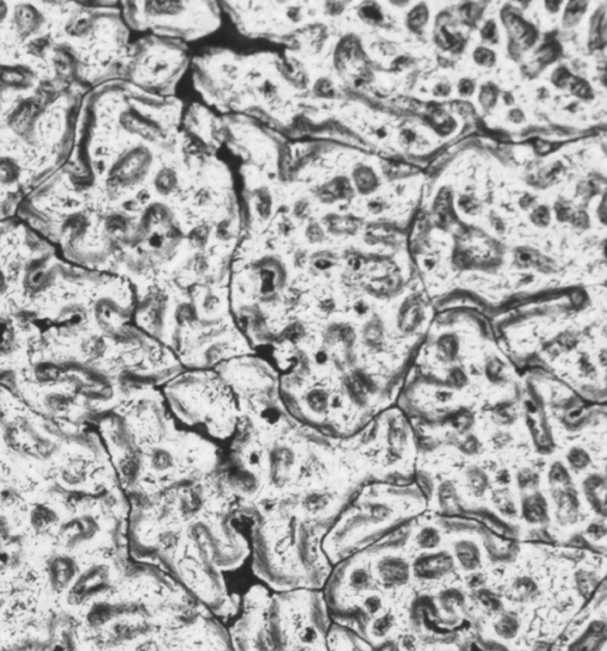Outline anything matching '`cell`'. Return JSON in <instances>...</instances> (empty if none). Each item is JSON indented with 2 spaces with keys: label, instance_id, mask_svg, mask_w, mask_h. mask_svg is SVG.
Segmentation results:
<instances>
[{
  "label": "cell",
  "instance_id": "obj_1",
  "mask_svg": "<svg viewBox=\"0 0 607 651\" xmlns=\"http://www.w3.org/2000/svg\"><path fill=\"white\" fill-rule=\"evenodd\" d=\"M240 518L220 465L205 477L131 503V559L158 567L228 624L241 604L228 575L251 554L249 537L235 523Z\"/></svg>",
  "mask_w": 607,
  "mask_h": 651
},
{
  "label": "cell",
  "instance_id": "obj_2",
  "mask_svg": "<svg viewBox=\"0 0 607 651\" xmlns=\"http://www.w3.org/2000/svg\"><path fill=\"white\" fill-rule=\"evenodd\" d=\"M331 441L282 405L242 419L221 462L241 518L286 509L329 530L356 491L333 460Z\"/></svg>",
  "mask_w": 607,
  "mask_h": 651
},
{
  "label": "cell",
  "instance_id": "obj_3",
  "mask_svg": "<svg viewBox=\"0 0 607 651\" xmlns=\"http://www.w3.org/2000/svg\"><path fill=\"white\" fill-rule=\"evenodd\" d=\"M95 598L97 643L128 650H233L227 624L170 575L131 559Z\"/></svg>",
  "mask_w": 607,
  "mask_h": 651
},
{
  "label": "cell",
  "instance_id": "obj_4",
  "mask_svg": "<svg viewBox=\"0 0 607 651\" xmlns=\"http://www.w3.org/2000/svg\"><path fill=\"white\" fill-rule=\"evenodd\" d=\"M120 488L130 503L212 474L223 457L212 445L177 431L156 398H139L112 425Z\"/></svg>",
  "mask_w": 607,
  "mask_h": 651
},
{
  "label": "cell",
  "instance_id": "obj_5",
  "mask_svg": "<svg viewBox=\"0 0 607 651\" xmlns=\"http://www.w3.org/2000/svg\"><path fill=\"white\" fill-rule=\"evenodd\" d=\"M249 521V560L260 583L272 591L324 588L333 567L323 547L325 527L286 509H268Z\"/></svg>",
  "mask_w": 607,
  "mask_h": 651
},
{
  "label": "cell",
  "instance_id": "obj_6",
  "mask_svg": "<svg viewBox=\"0 0 607 651\" xmlns=\"http://www.w3.org/2000/svg\"><path fill=\"white\" fill-rule=\"evenodd\" d=\"M331 623L323 590L272 591L267 623L270 650H327Z\"/></svg>",
  "mask_w": 607,
  "mask_h": 651
},
{
  "label": "cell",
  "instance_id": "obj_7",
  "mask_svg": "<svg viewBox=\"0 0 607 651\" xmlns=\"http://www.w3.org/2000/svg\"><path fill=\"white\" fill-rule=\"evenodd\" d=\"M272 590L263 583L252 585L241 596L239 612L227 626L233 650H270L268 609Z\"/></svg>",
  "mask_w": 607,
  "mask_h": 651
},
{
  "label": "cell",
  "instance_id": "obj_8",
  "mask_svg": "<svg viewBox=\"0 0 607 651\" xmlns=\"http://www.w3.org/2000/svg\"><path fill=\"white\" fill-rule=\"evenodd\" d=\"M121 570L104 563H95L78 575L68 591V600L73 605L94 600L107 591L113 578Z\"/></svg>",
  "mask_w": 607,
  "mask_h": 651
},
{
  "label": "cell",
  "instance_id": "obj_9",
  "mask_svg": "<svg viewBox=\"0 0 607 651\" xmlns=\"http://www.w3.org/2000/svg\"><path fill=\"white\" fill-rule=\"evenodd\" d=\"M151 153L145 148H136L127 153L112 167L109 181L114 186H128L144 179L151 167Z\"/></svg>",
  "mask_w": 607,
  "mask_h": 651
},
{
  "label": "cell",
  "instance_id": "obj_10",
  "mask_svg": "<svg viewBox=\"0 0 607 651\" xmlns=\"http://www.w3.org/2000/svg\"><path fill=\"white\" fill-rule=\"evenodd\" d=\"M102 532L100 520L93 515H82L64 522L59 527V541L64 547L71 548L88 544Z\"/></svg>",
  "mask_w": 607,
  "mask_h": 651
},
{
  "label": "cell",
  "instance_id": "obj_11",
  "mask_svg": "<svg viewBox=\"0 0 607 651\" xmlns=\"http://www.w3.org/2000/svg\"><path fill=\"white\" fill-rule=\"evenodd\" d=\"M41 114V101H25L8 115V125L24 141L31 143L36 138V125Z\"/></svg>",
  "mask_w": 607,
  "mask_h": 651
},
{
  "label": "cell",
  "instance_id": "obj_12",
  "mask_svg": "<svg viewBox=\"0 0 607 651\" xmlns=\"http://www.w3.org/2000/svg\"><path fill=\"white\" fill-rule=\"evenodd\" d=\"M49 583L56 592H64L71 587L78 577V567L71 556L56 555L47 565Z\"/></svg>",
  "mask_w": 607,
  "mask_h": 651
},
{
  "label": "cell",
  "instance_id": "obj_13",
  "mask_svg": "<svg viewBox=\"0 0 607 651\" xmlns=\"http://www.w3.org/2000/svg\"><path fill=\"white\" fill-rule=\"evenodd\" d=\"M453 558L447 551L440 553H431V554L421 555L415 560L413 571L415 577L426 580H435L450 574L453 570Z\"/></svg>",
  "mask_w": 607,
  "mask_h": 651
},
{
  "label": "cell",
  "instance_id": "obj_14",
  "mask_svg": "<svg viewBox=\"0 0 607 651\" xmlns=\"http://www.w3.org/2000/svg\"><path fill=\"white\" fill-rule=\"evenodd\" d=\"M44 20V16L32 5H18L13 12V25L19 40L22 41L37 34Z\"/></svg>",
  "mask_w": 607,
  "mask_h": 651
},
{
  "label": "cell",
  "instance_id": "obj_15",
  "mask_svg": "<svg viewBox=\"0 0 607 651\" xmlns=\"http://www.w3.org/2000/svg\"><path fill=\"white\" fill-rule=\"evenodd\" d=\"M34 71L24 64L0 66V92L26 90L34 85Z\"/></svg>",
  "mask_w": 607,
  "mask_h": 651
},
{
  "label": "cell",
  "instance_id": "obj_16",
  "mask_svg": "<svg viewBox=\"0 0 607 651\" xmlns=\"http://www.w3.org/2000/svg\"><path fill=\"white\" fill-rule=\"evenodd\" d=\"M378 578L387 586H401L409 580V565L401 558L387 556L376 566Z\"/></svg>",
  "mask_w": 607,
  "mask_h": 651
},
{
  "label": "cell",
  "instance_id": "obj_17",
  "mask_svg": "<svg viewBox=\"0 0 607 651\" xmlns=\"http://www.w3.org/2000/svg\"><path fill=\"white\" fill-rule=\"evenodd\" d=\"M54 64L56 74L62 80L67 81V78L69 80L78 75V56L68 45H59L55 49Z\"/></svg>",
  "mask_w": 607,
  "mask_h": 651
},
{
  "label": "cell",
  "instance_id": "obj_18",
  "mask_svg": "<svg viewBox=\"0 0 607 651\" xmlns=\"http://www.w3.org/2000/svg\"><path fill=\"white\" fill-rule=\"evenodd\" d=\"M522 515L527 522L534 525H542L548 521V507L543 495L536 492L534 495L527 496L523 500Z\"/></svg>",
  "mask_w": 607,
  "mask_h": 651
},
{
  "label": "cell",
  "instance_id": "obj_19",
  "mask_svg": "<svg viewBox=\"0 0 607 651\" xmlns=\"http://www.w3.org/2000/svg\"><path fill=\"white\" fill-rule=\"evenodd\" d=\"M455 551L464 570L476 571L481 566V551L472 541H459L455 544Z\"/></svg>",
  "mask_w": 607,
  "mask_h": 651
},
{
  "label": "cell",
  "instance_id": "obj_20",
  "mask_svg": "<svg viewBox=\"0 0 607 651\" xmlns=\"http://www.w3.org/2000/svg\"><path fill=\"white\" fill-rule=\"evenodd\" d=\"M59 523V515L44 504H37L30 514V525L36 533H44Z\"/></svg>",
  "mask_w": 607,
  "mask_h": 651
},
{
  "label": "cell",
  "instance_id": "obj_21",
  "mask_svg": "<svg viewBox=\"0 0 607 651\" xmlns=\"http://www.w3.org/2000/svg\"><path fill=\"white\" fill-rule=\"evenodd\" d=\"M511 595L519 603H528L539 596V587L531 578H517L511 586Z\"/></svg>",
  "mask_w": 607,
  "mask_h": 651
},
{
  "label": "cell",
  "instance_id": "obj_22",
  "mask_svg": "<svg viewBox=\"0 0 607 651\" xmlns=\"http://www.w3.org/2000/svg\"><path fill=\"white\" fill-rule=\"evenodd\" d=\"M556 503L558 509L561 513V518L567 521H570V518H575V513L578 510L579 502L577 500V496L573 492L568 490H559V496L556 497Z\"/></svg>",
  "mask_w": 607,
  "mask_h": 651
},
{
  "label": "cell",
  "instance_id": "obj_23",
  "mask_svg": "<svg viewBox=\"0 0 607 651\" xmlns=\"http://www.w3.org/2000/svg\"><path fill=\"white\" fill-rule=\"evenodd\" d=\"M493 502L497 509L509 518H514L517 514L512 496L507 488L498 489L493 492Z\"/></svg>",
  "mask_w": 607,
  "mask_h": 651
},
{
  "label": "cell",
  "instance_id": "obj_24",
  "mask_svg": "<svg viewBox=\"0 0 607 651\" xmlns=\"http://www.w3.org/2000/svg\"><path fill=\"white\" fill-rule=\"evenodd\" d=\"M20 177V167L10 157H0V184H13Z\"/></svg>",
  "mask_w": 607,
  "mask_h": 651
},
{
  "label": "cell",
  "instance_id": "obj_25",
  "mask_svg": "<svg viewBox=\"0 0 607 651\" xmlns=\"http://www.w3.org/2000/svg\"><path fill=\"white\" fill-rule=\"evenodd\" d=\"M422 319V311L418 304H409L404 307L400 316L401 329L404 331H411L420 324Z\"/></svg>",
  "mask_w": 607,
  "mask_h": 651
},
{
  "label": "cell",
  "instance_id": "obj_26",
  "mask_svg": "<svg viewBox=\"0 0 607 651\" xmlns=\"http://www.w3.org/2000/svg\"><path fill=\"white\" fill-rule=\"evenodd\" d=\"M394 626V617L392 614H382L381 617L376 618L375 621L369 623L367 633L376 638H382L390 631Z\"/></svg>",
  "mask_w": 607,
  "mask_h": 651
},
{
  "label": "cell",
  "instance_id": "obj_27",
  "mask_svg": "<svg viewBox=\"0 0 607 651\" xmlns=\"http://www.w3.org/2000/svg\"><path fill=\"white\" fill-rule=\"evenodd\" d=\"M440 534L433 527L423 528L416 537V544L421 549H434L440 544Z\"/></svg>",
  "mask_w": 607,
  "mask_h": 651
},
{
  "label": "cell",
  "instance_id": "obj_28",
  "mask_svg": "<svg viewBox=\"0 0 607 651\" xmlns=\"http://www.w3.org/2000/svg\"><path fill=\"white\" fill-rule=\"evenodd\" d=\"M567 462L574 470H585L591 464V457L584 448H573L567 453Z\"/></svg>",
  "mask_w": 607,
  "mask_h": 651
},
{
  "label": "cell",
  "instance_id": "obj_29",
  "mask_svg": "<svg viewBox=\"0 0 607 651\" xmlns=\"http://www.w3.org/2000/svg\"><path fill=\"white\" fill-rule=\"evenodd\" d=\"M495 629L498 636L510 640L512 637L516 636V633L519 631V622L516 618L507 614L500 618V621L495 624Z\"/></svg>",
  "mask_w": 607,
  "mask_h": 651
},
{
  "label": "cell",
  "instance_id": "obj_30",
  "mask_svg": "<svg viewBox=\"0 0 607 651\" xmlns=\"http://www.w3.org/2000/svg\"><path fill=\"white\" fill-rule=\"evenodd\" d=\"M458 348V340L453 335H444L438 340V350L447 361H452L457 357Z\"/></svg>",
  "mask_w": 607,
  "mask_h": 651
},
{
  "label": "cell",
  "instance_id": "obj_31",
  "mask_svg": "<svg viewBox=\"0 0 607 651\" xmlns=\"http://www.w3.org/2000/svg\"><path fill=\"white\" fill-rule=\"evenodd\" d=\"M155 183H156V189L162 195H167L176 188L177 177H176V174L171 169H164L157 176Z\"/></svg>",
  "mask_w": 607,
  "mask_h": 651
},
{
  "label": "cell",
  "instance_id": "obj_32",
  "mask_svg": "<svg viewBox=\"0 0 607 651\" xmlns=\"http://www.w3.org/2000/svg\"><path fill=\"white\" fill-rule=\"evenodd\" d=\"M467 479H469V486H470L471 491L474 495L477 496V497L484 495L485 490H486L488 484H489L488 477H486L484 472L476 469L472 474H469Z\"/></svg>",
  "mask_w": 607,
  "mask_h": 651
},
{
  "label": "cell",
  "instance_id": "obj_33",
  "mask_svg": "<svg viewBox=\"0 0 607 651\" xmlns=\"http://www.w3.org/2000/svg\"><path fill=\"white\" fill-rule=\"evenodd\" d=\"M52 40L47 36L35 38L28 44V54L38 57V59H44L45 55L52 49Z\"/></svg>",
  "mask_w": 607,
  "mask_h": 651
},
{
  "label": "cell",
  "instance_id": "obj_34",
  "mask_svg": "<svg viewBox=\"0 0 607 651\" xmlns=\"http://www.w3.org/2000/svg\"><path fill=\"white\" fill-rule=\"evenodd\" d=\"M87 474H88V470H87V464L85 462L82 464L81 467H78V465H75L74 464V465H71L66 470L64 479L68 482L69 484H78V483L85 482Z\"/></svg>",
  "mask_w": 607,
  "mask_h": 651
},
{
  "label": "cell",
  "instance_id": "obj_35",
  "mask_svg": "<svg viewBox=\"0 0 607 651\" xmlns=\"http://www.w3.org/2000/svg\"><path fill=\"white\" fill-rule=\"evenodd\" d=\"M549 482H552L553 484H568L570 482V476L567 471L566 467L563 465V462H554L553 464L552 469H551V472H549Z\"/></svg>",
  "mask_w": 607,
  "mask_h": 651
},
{
  "label": "cell",
  "instance_id": "obj_36",
  "mask_svg": "<svg viewBox=\"0 0 607 651\" xmlns=\"http://www.w3.org/2000/svg\"><path fill=\"white\" fill-rule=\"evenodd\" d=\"M478 599L486 610L491 611V612H498L502 609L500 600L491 591H486V590L479 591Z\"/></svg>",
  "mask_w": 607,
  "mask_h": 651
},
{
  "label": "cell",
  "instance_id": "obj_37",
  "mask_svg": "<svg viewBox=\"0 0 607 651\" xmlns=\"http://www.w3.org/2000/svg\"><path fill=\"white\" fill-rule=\"evenodd\" d=\"M519 489H536L539 485V474L530 469H523L517 474Z\"/></svg>",
  "mask_w": 607,
  "mask_h": 651
},
{
  "label": "cell",
  "instance_id": "obj_38",
  "mask_svg": "<svg viewBox=\"0 0 607 651\" xmlns=\"http://www.w3.org/2000/svg\"><path fill=\"white\" fill-rule=\"evenodd\" d=\"M539 261L535 253L530 249H519L516 253V263L521 267H531Z\"/></svg>",
  "mask_w": 607,
  "mask_h": 651
},
{
  "label": "cell",
  "instance_id": "obj_39",
  "mask_svg": "<svg viewBox=\"0 0 607 651\" xmlns=\"http://www.w3.org/2000/svg\"><path fill=\"white\" fill-rule=\"evenodd\" d=\"M196 317V311L193 310V306L189 304H183L179 306L177 311V319L179 323L193 322V318Z\"/></svg>",
  "mask_w": 607,
  "mask_h": 651
},
{
  "label": "cell",
  "instance_id": "obj_40",
  "mask_svg": "<svg viewBox=\"0 0 607 651\" xmlns=\"http://www.w3.org/2000/svg\"><path fill=\"white\" fill-rule=\"evenodd\" d=\"M503 363L500 362L498 359H493L488 362L486 366V375L489 376L493 381H497L500 378V373L503 371Z\"/></svg>",
  "mask_w": 607,
  "mask_h": 651
},
{
  "label": "cell",
  "instance_id": "obj_41",
  "mask_svg": "<svg viewBox=\"0 0 607 651\" xmlns=\"http://www.w3.org/2000/svg\"><path fill=\"white\" fill-rule=\"evenodd\" d=\"M531 219L537 226H547L551 221V214L546 207L537 208L531 215Z\"/></svg>",
  "mask_w": 607,
  "mask_h": 651
},
{
  "label": "cell",
  "instance_id": "obj_42",
  "mask_svg": "<svg viewBox=\"0 0 607 651\" xmlns=\"http://www.w3.org/2000/svg\"><path fill=\"white\" fill-rule=\"evenodd\" d=\"M587 534L594 540H600V539H603L606 535V527L601 522H596V523L589 525V528H587Z\"/></svg>",
  "mask_w": 607,
  "mask_h": 651
},
{
  "label": "cell",
  "instance_id": "obj_43",
  "mask_svg": "<svg viewBox=\"0 0 607 651\" xmlns=\"http://www.w3.org/2000/svg\"><path fill=\"white\" fill-rule=\"evenodd\" d=\"M512 441L509 433L500 432L495 434V437H493V444L496 446V448H504L507 446L510 441Z\"/></svg>",
  "mask_w": 607,
  "mask_h": 651
},
{
  "label": "cell",
  "instance_id": "obj_44",
  "mask_svg": "<svg viewBox=\"0 0 607 651\" xmlns=\"http://www.w3.org/2000/svg\"><path fill=\"white\" fill-rule=\"evenodd\" d=\"M304 329L303 326L300 324H293V326H289L287 329V333L286 336L289 337V340H298L303 337Z\"/></svg>",
  "mask_w": 607,
  "mask_h": 651
},
{
  "label": "cell",
  "instance_id": "obj_45",
  "mask_svg": "<svg viewBox=\"0 0 607 651\" xmlns=\"http://www.w3.org/2000/svg\"><path fill=\"white\" fill-rule=\"evenodd\" d=\"M222 352L223 350L220 348L219 345H214V347H211L210 349H208V352H205V359H207V362H216Z\"/></svg>",
  "mask_w": 607,
  "mask_h": 651
},
{
  "label": "cell",
  "instance_id": "obj_46",
  "mask_svg": "<svg viewBox=\"0 0 607 651\" xmlns=\"http://www.w3.org/2000/svg\"><path fill=\"white\" fill-rule=\"evenodd\" d=\"M220 300L215 294H211V293H208L205 299L203 301V309H205L207 311H212L217 305H219Z\"/></svg>",
  "mask_w": 607,
  "mask_h": 651
},
{
  "label": "cell",
  "instance_id": "obj_47",
  "mask_svg": "<svg viewBox=\"0 0 607 651\" xmlns=\"http://www.w3.org/2000/svg\"><path fill=\"white\" fill-rule=\"evenodd\" d=\"M308 237L311 242H320L319 240H322L323 230L318 226L312 225L308 229Z\"/></svg>",
  "mask_w": 607,
  "mask_h": 651
},
{
  "label": "cell",
  "instance_id": "obj_48",
  "mask_svg": "<svg viewBox=\"0 0 607 651\" xmlns=\"http://www.w3.org/2000/svg\"><path fill=\"white\" fill-rule=\"evenodd\" d=\"M484 581V577L481 575V574L474 573L472 575H470V577L467 578V585H469L471 588L481 587Z\"/></svg>",
  "mask_w": 607,
  "mask_h": 651
},
{
  "label": "cell",
  "instance_id": "obj_49",
  "mask_svg": "<svg viewBox=\"0 0 607 651\" xmlns=\"http://www.w3.org/2000/svg\"><path fill=\"white\" fill-rule=\"evenodd\" d=\"M460 207L463 209L464 211L467 213H472V211L476 210L477 208V204L474 203V200H470V198H465V200L460 201Z\"/></svg>",
  "mask_w": 607,
  "mask_h": 651
},
{
  "label": "cell",
  "instance_id": "obj_50",
  "mask_svg": "<svg viewBox=\"0 0 607 651\" xmlns=\"http://www.w3.org/2000/svg\"><path fill=\"white\" fill-rule=\"evenodd\" d=\"M497 483H500V485H507L510 483V474L507 471L503 470L500 471V474L496 476Z\"/></svg>",
  "mask_w": 607,
  "mask_h": 651
},
{
  "label": "cell",
  "instance_id": "obj_51",
  "mask_svg": "<svg viewBox=\"0 0 607 651\" xmlns=\"http://www.w3.org/2000/svg\"><path fill=\"white\" fill-rule=\"evenodd\" d=\"M333 304L332 300H324L322 304H320V310L323 312H326V313H330V312L333 311Z\"/></svg>",
  "mask_w": 607,
  "mask_h": 651
},
{
  "label": "cell",
  "instance_id": "obj_52",
  "mask_svg": "<svg viewBox=\"0 0 607 651\" xmlns=\"http://www.w3.org/2000/svg\"><path fill=\"white\" fill-rule=\"evenodd\" d=\"M326 361H327V355L325 352H319L315 354V362L318 363L319 366H324Z\"/></svg>",
  "mask_w": 607,
  "mask_h": 651
},
{
  "label": "cell",
  "instance_id": "obj_53",
  "mask_svg": "<svg viewBox=\"0 0 607 651\" xmlns=\"http://www.w3.org/2000/svg\"><path fill=\"white\" fill-rule=\"evenodd\" d=\"M6 16H8V5L0 1V24L6 18Z\"/></svg>",
  "mask_w": 607,
  "mask_h": 651
},
{
  "label": "cell",
  "instance_id": "obj_54",
  "mask_svg": "<svg viewBox=\"0 0 607 651\" xmlns=\"http://www.w3.org/2000/svg\"><path fill=\"white\" fill-rule=\"evenodd\" d=\"M366 306H367V305L363 303V301H361V303L359 304H356L355 311L359 312V315H364V313L368 311V309H363V307Z\"/></svg>",
  "mask_w": 607,
  "mask_h": 651
},
{
  "label": "cell",
  "instance_id": "obj_55",
  "mask_svg": "<svg viewBox=\"0 0 607 651\" xmlns=\"http://www.w3.org/2000/svg\"><path fill=\"white\" fill-rule=\"evenodd\" d=\"M493 24H489V25H488V26H486V28H485V30H484V36H485V37H486V38L491 37V36H493Z\"/></svg>",
  "mask_w": 607,
  "mask_h": 651
},
{
  "label": "cell",
  "instance_id": "obj_56",
  "mask_svg": "<svg viewBox=\"0 0 607 651\" xmlns=\"http://www.w3.org/2000/svg\"><path fill=\"white\" fill-rule=\"evenodd\" d=\"M5 532H6V525H5V522L0 518V539L4 537Z\"/></svg>",
  "mask_w": 607,
  "mask_h": 651
}]
</instances>
